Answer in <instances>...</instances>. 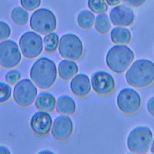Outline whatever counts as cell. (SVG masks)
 I'll use <instances>...</instances> for the list:
<instances>
[{
    "instance_id": "1",
    "label": "cell",
    "mask_w": 154,
    "mask_h": 154,
    "mask_svg": "<svg viewBox=\"0 0 154 154\" xmlns=\"http://www.w3.org/2000/svg\"><path fill=\"white\" fill-rule=\"evenodd\" d=\"M125 80L131 87H148L154 81V63L144 58L135 60L126 71Z\"/></svg>"
},
{
    "instance_id": "2",
    "label": "cell",
    "mask_w": 154,
    "mask_h": 154,
    "mask_svg": "<svg viewBox=\"0 0 154 154\" xmlns=\"http://www.w3.org/2000/svg\"><path fill=\"white\" fill-rule=\"evenodd\" d=\"M30 75L32 81L39 88H50L57 78V70L55 63L48 57H40L33 64Z\"/></svg>"
},
{
    "instance_id": "3",
    "label": "cell",
    "mask_w": 154,
    "mask_h": 154,
    "mask_svg": "<svg viewBox=\"0 0 154 154\" xmlns=\"http://www.w3.org/2000/svg\"><path fill=\"white\" fill-rule=\"evenodd\" d=\"M134 59L132 50L125 45H113L107 51L106 63L110 70L122 74L128 69Z\"/></svg>"
},
{
    "instance_id": "4",
    "label": "cell",
    "mask_w": 154,
    "mask_h": 154,
    "mask_svg": "<svg viewBox=\"0 0 154 154\" xmlns=\"http://www.w3.org/2000/svg\"><path fill=\"white\" fill-rule=\"evenodd\" d=\"M153 138L150 128L146 126H138L131 129L127 138V147L136 154H145L148 152Z\"/></svg>"
},
{
    "instance_id": "5",
    "label": "cell",
    "mask_w": 154,
    "mask_h": 154,
    "mask_svg": "<svg viewBox=\"0 0 154 154\" xmlns=\"http://www.w3.org/2000/svg\"><path fill=\"white\" fill-rule=\"evenodd\" d=\"M30 27L39 34H48L57 27V19L51 10L45 8H39L32 14L30 20Z\"/></svg>"
},
{
    "instance_id": "6",
    "label": "cell",
    "mask_w": 154,
    "mask_h": 154,
    "mask_svg": "<svg viewBox=\"0 0 154 154\" xmlns=\"http://www.w3.org/2000/svg\"><path fill=\"white\" fill-rule=\"evenodd\" d=\"M38 90L33 81L24 78L16 83L13 90V97L15 102L21 107L31 105L37 96Z\"/></svg>"
},
{
    "instance_id": "7",
    "label": "cell",
    "mask_w": 154,
    "mask_h": 154,
    "mask_svg": "<svg viewBox=\"0 0 154 154\" xmlns=\"http://www.w3.org/2000/svg\"><path fill=\"white\" fill-rule=\"evenodd\" d=\"M58 51L63 58L72 60H79L83 53L82 42L76 35L66 33L60 38Z\"/></svg>"
},
{
    "instance_id": "8",
    "label": "cell",
    "mask_w": 154,
    "mask_h": 154,
    "mask_svg": "<svg viewBox=\"0 0 154 154\" xmlns=\"http://www.w3.org/2000/svg\"><path fill=\"white\" fill-rule=\"evenodd\" d=\"M19 47L21 53L26 58H35L42 52L43 39L36 32H26L20 38Z\"/></svg>"
},
{
    "instance_id": "9",
    "label": "cell",
    "mask_w": 154,
    "mask_h": 154,
    "mask_svg": "<svg viewBox=\"0 0 154 154\" xmlns=\"http://www.w3.org/2000/svg\"><path fill=\"white\" fill-rule=\"evenodd\" d=\"M116 102L119 110L126 114H134L139 111L141 105L140 94L134 89L125 87L118 93Z\"/></svg>"
},
{
    "instance_id": "10",
    "label": "cell",
    "mask_w": 154,
    "mask_h": 154,
    "mask_svg": "<svg viewBox=\"0 0 154 154\" xmlns=\"http://www.w3.org/2000/svg\"><path fill=\"white\" fill-rule=\"evenodd\" d=\"M21 60L20 47L14 40L6 39L0 42V65L5 69L15 67Z\"/></svg>"
},
{
    "instance_id": "11",
    "label": "cell",
    "mask_w": 154,
    "mask_h": 154,
    "mask_svg": "<svg viewBox=\"0 0 154 154\" xmlns=\"http://www.w3.org/2000/svg\"><path fill=\"white\" fill-rule=\"evenodd\" d=\"M91 87L94 91L101 96L111 93L115 89V80L108 72L103 70L94 72L91 79Z\"/></svg>"
},
{
    "instance_id": "12",
    "label": "cell",
    "mask_w": 154,
    "mask_h": 154,
    "mask_svg": "<svg viewBox=\"0 0 154 154\" xmlns=\"http://www.w3.org/2000/svg\"><path fill=\"white\" fill-rule=\"evenodd\" d=\"M72 131L73 123L69 116L62 114L55 117L51 129L54 138L57 141H66L71 136Z\"/></svg>"
},
{
    "instance_id": "13",
    "label": "cell",
    "mask_w": 154,
    "mask_h": 154,
    "mask_svg": "<svg viewBox=\"0 0 154 154\" xmlns=\"http://www.w3.org/2000/svg\"><path fill=\"white\" fill-rule=\"evenodd\" d=\"M52 118L48 111H36L30 120L32 131L38 136H46L51 132L52 126Z\"/></svg>"
},
{
    "instance_id": "14",
    "label": "cell",
    "mask_w": 154,
    "mask_h": 154,
    "mask_svg": "<svg viewBox=\"0 0 154 154\" xmlns=\"http://www.w3.org/2000/svg\"><path fill=\"white\" fill-rule=\"evenodd\" d=\"M111 23L116 26H128L134 22L135 15L130 7L124 5L115 6L110 12Z\"/></svg>"
},
{
    "instance_id": "15",
    "label": "cell",
    "mask_w": 154,
    "mask_h": 154,
    "mask_svg": "<svg viewBox=\"0 0 154 154\" xmlns=\"http://www.w3.org/2000/svg\"><path fill=\"white\" fill-rule=\"evenodd\" d=\"M71 91L74 95L79 97H84L89 94L91 90V84L89 77L85 74H77L71 80Z\"/></svg>"
},
{
    "instance_id": "16",
    "label": "cell",
    "mask_w": 154,
    "mask_h": 154,
    "mask_svg": "<svg viewBox=\"0 0 154 154\" xmlns=\"http://www.w3.org/2000/svg\"><path fill=\"white\" fill-rule=\"evenodd\" d=\"M35 105L40 111L51 112L55 108L56 99L54 95L49 92H41L36 96Z\"/></svg>"
},
{
    "instance_id": "17",
    "label": "cell",
    "mask_w": 154,
    "mask_h": 154,
    "mask_svg": "<svg viewBox=\"0 0 154 154\" xmlns=\"http://www.w3.org/2000/svg\"><path fill=\"white\" fill-rule=\"evenodd\" d=\"M56 111L57 113L64 115H72L75 112L76 105L70 96L67 95H62L59 96L57 100L56 101Z\"/></svg>"
},
{
    "instance_id": "18",
    "label": "cell",
    "mask_w": 154,
    "mask_h": 154,
    "mask_svg": "<svg viewBox=\"0 0 154 154\" xmlns=\"http://www.w3.org/2000/svg\"><path fill=\"white\" fill-rule=\"evenodd\" d=\"M79 70L76 63L72 60H63L58 65L57 72L62 79L67 81L73 78Z\"/></svg>"
},
{
    "instance_id": "19",
    "label": "cell",
    "mask_w": 154,
    "mask_h": 154,
    "mask_svg": "<svg viewBox=\"0 0 154 154\" xmlns=\"http://www.w3.org/2000/svg\"><path fill=\"white\" fill-rule=\"evenodd\" d=\"M110 38L113 43L118 45H125L129 43L131 41V32L125 26H118L112 29L110 32Z\"/></svg>"
},
{
    "instance_id": "20",
    "label": "cell",
    "mask_w": 154,
    "mask_h": 154,
    "mask_svg": "<svg viewBox=\"0 0 154 154\" xmlns=\"http://www.w3.org/2000/svg\"><path fill=\"white\" fill-rule=\"evenodd\" d=\"M95 14L89 10H83L77 16V23L81 28L88 29L91 28L95 23Z\"/></svg>"
},
{
    "instance_id": "21",
    "label": "cell",
    "mask_w": 154,
    "mask_h": 154,
    "mask_svg": "<svg viewBox=\"0 0 154 154\" xmlns=\"http://www.w3.org/2000/svg\"><path fill=\"white\" fill-rule=\"evenodd\" d=\"M95 27L100 33H107L111 29L110 17L105 13L98 14L95 17Z\"/></svg>"
},
{
    "instance_id": "22",
    "label": "cell",
    "mask_w": 154,
    "mask_h": 154,
    "mask_svg": "<svg viewBox=\"0 0 154 154\" xmlns=\"http://www.w3.org/2000/svg\"><path fill=\"white\" fill-rule=\"evenodd\" d=\"M59 45V37L57 33L51 32L48 33L43 38V48L47 52L53 53Z\"/></svg>"
},
{
    "instance_id": "23",
    "label": "cell",
    "mask_w": 154,
    "mask_h": 154,
    "mask_svg": "<svg viewBox=\"0 0 154 154\" xmlns=\"http://www.w3.org/2000/svg\"><path fill=\"white\" fill-rule=\"evenodd\" d=\"M11 18L15 23L19 24V25H24L28 22V12L24 8L16 7L12 10Z\"/></svg>"
},
{
    "instance_id": "24",
    "label": "cell",
    "mask_w": 154,
    "mask_h": 154,
    "mask_svg": "<svg viewBox=\"0 0 154 154\" xmlns=\"http://www.w3.org/2000/svg\"><path fill=\"white\" fill-rule=\"evenodd\" d=\"M88 6L91 11L97 14L105 13L108 9L105 0H88Z\"/></svg>"
},
{
    "instance_id": "25",
    "label": "cell",
    "mask_w": 154,
    "mask_h": 154,
    "mask_svg": "<svg viewBox=\"0 0 154 154\" xmlns=\"http://www.w3.org/2000/svg\"><path fill=\"white\" fill-rule=\"evenodd\" d=\"M12 94V88L8 83L0 81V104L7 102Z\"/></svg>"
},
{
    "instance_id": "26",
    "label": "cell",
    "mask_w": 154,
    "mask_h": 154,
    "mask_svg": "<svg viewBox=\"0 0 154 154\" xmlns=\"http://www.w3.org/2000/svg\"><path fill=\"white\" fill-rule=\"evenodd\" d=\"M42 0H21V4L24 9L33 11L39 7Z\"/></svg>"
},
{
    "instance_id": "27",
    "label": "cell",
    "mask_w": 154,
    "mask_h": 154,
    "mask_svg": "<svg viewBox=\"0 0 154 154\" xmlns=\"http://www.w3.org/2000/svg\"><path fill=\"white\" fill-rule=\"evenodd\" d=\"M11 30L7 23L0 20V41L6 40L11 35Z\"/></svg>"
},
{
    "instance_id": "28",
    "label": "cell",
    "mask_w": 154,
    "mask_h": 154,
    "mask_svg": "<svg viewBox=\"0 0 154 154\" xmlns=\"http://www.w3.org/2000/svg\"><path fill=\"white\" fill-rule=\"evenodd\" d=\"M21 75L19 71L18 70H11L6 74L5 81L6 82L10 84H14L19 81Z\"/></svg>"
},
{
    "instance_id": "29",
    "label": "cell",
    "mask_w": 154,
    "mask_h": 154,
    "mask_svg": "<svg viewBox=\"0 0 154 154\" xmlns=\"http://www.w3.org/2000/svg\"><path fill=\"white\" fill-rule=\"evenodd\" d=\"M146 108L150 114L154 116V96L149 98L146 103Z\"/></svg>"
},
{
    "instance_id": "30",
    "label": "cell",
    "mask_w": 154,
    "mask_h": 154,
    "mask_svg": "<svg viewBox=\"0 0 154 154\" xmlns=\"http://www.w3.org/2000/svg\"><path fill=\"white\" fill-rule=\"evenodd\" d=\"M124 1L128 4L134 6V7H138V6L143 5L146 0H124Z\"/></svg>"
},
{
    "instance_id": "31",
    "label": "cell",
    "mask_w": 154,
    "mask_h": 154,
    "mask_svg": "<svg viewBox=\"0 0 154 154\" xmlns=\"http://www.w3.org/2000/svg\"><path fill=\"white\" fill-rule=\"evenodd\" d=\"M0 154H11V152L6 146L0 145Z\"/></svg>"
},
{
    "instance_id": "32",
    "label": "cell",
    "mask_w": 154,
    "mask_h": 154,
    "mask_svg": "<svg viewBox=\"0 0 154 154\" xmlns=\"http://www.w3.org/2000/svg\"><path fill=\"white\" fill-rule=\"evenodd\" d=\"M105 1L107 2V3L109 5L113 6V5H116L119 4L121 0H105Z\"/></svg>"
},
{
    "instance_id": "33",
    "label": "cell",
    "mask_w": 154,
    "mask_h": 154,
    "mask_svg": "<svg viewBox=\"0 0 154 154\" xmlns=\"http://www.w3.org/2000/svg\"><path fill=\"white\" fill-rule=\"evenodd\" d=\"M37 154H56V153L50 150H40V151H39Z\"/></svg>"
},
{
    "instance_id": "34",
    "label": "cell",
    "mask_w": 154,
    "mask_h": 154,
    "mask_svg": "<svg viewBox=\"0 0 154 154\" xmlns=\"http://www.w3.org/2000/svg\"><path fill=\"white\" fill-rule=\"evenodd\" d=\"M149 150H150L151 153L154 154V137H153V138H152V143H151V145H150V147H149Z\"/></svg>"
},
{
    "instance_id": "35",
    "label": "cell",
    "mask_w": 154,
    "mask_h": 154,
    "mask_svg": "<svg viewBox=\"0 0 154 154\" xmlns=\"http://www.w3.org/2000/svg\"><path fill=\"white\" fill-rule=\"evenodd\" d=\"M127 154H136V153H131H131H127Z\"/></svg>"
},
{
    "instance_id": "36",
    "label": "cell",
    "mask_w": 154,
    "mask_h": 154,
    "mask_svg": "<svg viewBox=\"0 0 154 154\" xmlns=\"http://www.w3.org/2000/svg\"><path fill=\"white\" fill-rule=\"evenodd\" d=\"M149 154H153V153H149Z\"/></svg>"
}]
</instances>
